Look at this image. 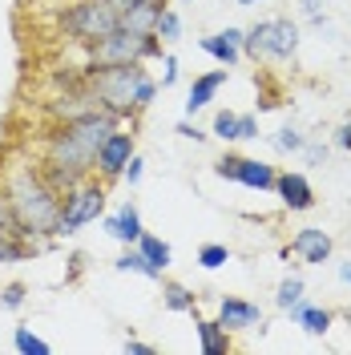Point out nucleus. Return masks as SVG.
<instances>
[{"instance_id": "nucleus-1", "label": "nucleus", "mask_w": 351, "mask_h": 355, "mask_svg": "<svg viewBox=\"0 0 351 355\" xmlns=\"http://www.w3.org/2000/svg\"><path fill=\"white\" fill-rule=\"evenodd\" d=\"M117 125H121V117H113L110 110H97L89 117H77V121H53V130L44 133V141H41L37 166L65 194L77 182L93 178V170H97V146Z\"/></svg>"}, {"instance_id": "nucleus-2", "label": "nucleus", "mask_w": 351, "mask_h": 355, "mask_svg": "<svg viewBox=\"0 0 351 355\" xmlns=\"http://www.w3.org/2000/svg\"><path fill=\"white\" fill-rule=\"evenodd\" d=\"M4 198L12 206L17 222L24 226V234L37 243V239H53L57 234V222H61V190L44 178V170L37 162H12L4 170Z\"/></svg>"}, {"instance_id": "nucleus-3", "label": "nucleus", "mask_w": 351, "mask_h": 355, "mask_svg": "<svg viewBox=\"0 0 351 355\" xmlns=\"http://www.w3.org/2000/svg\"><path fill=\"white\" fill-rule=\"evenodd\" d=\"M85 81L93 85L101 110H110L113 117H137L142 110H150L157 97V81L150 77L146 61H130V65H85Z\"/></svg>"}, {"instance_id": "nucleus-4", "label": "nucleus", "mask_w": 351, "mask_h": 355, "mask_svg": "<svg viewBox=\"0 0 351 355\" xmlns=\"http://www.w3.org/2000/svg\"><path fill=\"white\" fill-rule=\"evenodd\" d=\"M162 57V37L157 33H133V28H113L110 37L89 44V65H130V61H150Z\"/></svg>"}, {"instance_id": "nucleus-5", "label": "nucleus", "mask_w": 351, "mask_h": 355, "mask_svg": "<svg viewBox=\"0 0 351 355\" xmlns=\"http://www.w3.org/2000/svg\"><path fill=\"white\" fill-rule=\"evenodd\" d=\"M61 28L69 41L77 44H97L101 37H110L117 28V8L110 0H73L61 12Z\"/></svg>"}, {"instance_id": "nucleus-6", "label": "nucleus", "mask_w": 351, "mask_h": 355, "mask_svg": "<svg viewBox=\"0 0 351 355\" xmlns=\"http://www.w3.org/2000/svg\"><path fill=\"white\" fill-rule=\"evenodd\" d=\"M299 49V24L295 21H263L242 37V53L255 61H291Z\"/></svg>"}, {"instance_id": "nucleus-7", "label": "nucleus", "mask_w": 351, "mask_h": 355, "mask_svg": "<svg viewBox=\"0 0 351 355\" xmlns=\"http://www.w3.org/2000/svg\"><path fill=\"white\" fill-rule=\"evenodd\" d=\"M105 186L101 182H93V178H85V182H77L73 190H65L61 194V222H57V234H77L81 226H89V222H97L101 214H105Z\"/></svg>"}, {"instance_id": "nucleus-8", "label": "nucleus", "mask_w": 351, "mask_h": 355, "mask_svg": "<svg viewBox=\"0 0 351 355\" xmlns=\"http://www.w3.org/2000/svg\"><path fill=\"white\" fill-rule=\"evenodd\" d=\"M214 174L219 178H230L246 190H275V166H266L259 157H239V154H226L214 162Z\"/></svg>"}, {"instance_id": "nucleus-9", "label": "nucleus", "mask_w": 351, "mask_h": 355, "mask_svg": "<svg viewBox=\"0 0 351 355\" xmlns=\"http://www.w3.org/2000/svg\"><path fill=\"white\" fill-rule=\"evenodd\" d=\"M37 250H41V246L24 234V226L17 222L12 206H8L4 190H0V263H21V259L37 254Z\"/></svg>"}, {"instance_id": "nucleus-10", "label": "nucleus", "mask_w": 351, "mask_h": 355, "mask_svg": "<svg viewBox=\"0 0 351 355\" xmlns=\"http://www.w3.org/2000/svg\"><path fill=\"white\" fill-rule=\"evenodd\" d=\"M137 154L133 150V130H110L105 133V141L97 146V174L105 178V182H113V178H121V170H126V162Z\"/></svg>"}, {"instance_id": "nucleus-11", "label": "nucleus", "mask_w": 351, "mask_h": 355, "mask_svg": "<svg viewBox=\"0 0 351 355\" xmlns=\"http://www.w3.org/2000/svg\"><path fill=\"white\" fill-rule=\"evenodd\" d=\"M219 323L226 331H263V311L259 303H250V299H239V295H226L219 303Z\"/></svg>"}, {"instance_id": "nucleus-12", "label": "nucleus", "mask_w": 351, "mask_h": 355, "mask_svg": "<svg viewBox=\"0 0 351 355\" xmlns=\"http://www.w3.org/2000/svg\"><path fill=\"white\" fill-rule=\"evenodd\" d=\"M331 234L323 230V226H303L295 239H291V250L286 254H299L303 263H311V266H323L331 259Z\"/></svg>"}, {"instance_id": "nucleus-13", "label": "nucleus", "mask_w": 351, "mask_h": 355, "mask_svg": "<svg viewBox=\"0 0 351 355\" xmlns=\"http://www.w3.org/2000/svg\"><path fill=\"white\" fill-rule=\"evenodd\" d=\"M242 37H246V33L230 24V28L214 33V37H202L198 44H202V53H210V57H214L222 69H234V65L242 61Z\"/></svg>"}, {"instance_id": "nucleus-14", "label": "nucleus", "mask_w": 351, "mask_h": 355, "mask_svg": "<svg viewBox=\"0 0 351 355\" xmlns=\"http://www.w3.org/2000/svg\"><path fill=\"white\" fill-rule=\"evenodd\" d=\"M275 194L283 198L286 210H295V214H303V210H311L315 206V190H311V182L303 174H279L275 178Z\"/></svg>"}, {"instance_id": "nucleus-15", "label": "nucleus", "mask_w": 351, "mask_h": 355, "mask_svg": "<svg viewBox=\"0 0 351 355\" xmlns=\"http://www.w3.org/2000/svg\"><path fill=\"white\" fill-rule=\"evenodd\" d=\"M105 234L117 239V243H126V246H137V239H142V214H137L133 202H126L117 214L105 218Z\"/></svg>"}, {"instance_id": "nucleus-16", "label": "nucleus", "mask_w": 351, "mask_h": 355, "mask_svg": "<svg viewBox=\"0 0 351 355\" xmlns=\"http://www.w3.org/2000/svg\"><path fill=\"white\" fill-rule=\"evenodd\" d=\"M222 85H226V69H214V73L194 77V85H190V93H186V117H194L198 110H206Z\"/></svg>"}, {"instance_id": "nucleus-17", "label": "nucleus", "mask_w": 351, "mask_h": 355, "mask_svg": "<svg viewBox=\"0 0 351 355\" xmlns=\"http://www.w3.org/2000/svg\"><path fill=\"white\" fill-rule=\"evenodd\" d=\"M286 315H291V319H295L307 335H327L331 331V319H335L327 307H311L307 299H295V303L286 307Z\"/></svg>"}, {"instance_id": "nucleus-18", "label": "nucleus", "mask_w": 351, "mask_h": 355, "mask_svg": "<svg viewBox=\"0 0 351 355\" xmlns=\"http://www.w3.org/2000/svg\"><path fill=\"white\" fill-rule=\"evenodd\" d=\"M194 327H198V347H202V355H226L234 347L230 331L222 327L219 319H198Z\"/></svg>"}, {"instance_id": "nucleus-19", "label": "nucleus", "mask_w": 351, "mask_h": 355, "mask_svg": "<svg viewBox=\"0 0 351 355\" xmlns=\"http://www.w3.org/2000/svg\"><path fill=\"white\" fill-rule=\"evenodd\" d=\"M166 4H137V8H126L117 12V24L121 28H133V33H154V21Z\"/></svg>"}, {"instance_id": "nucleus-20", "label": "nucleus", "mask_w": 351, "mask_h": 355, "mask_svg": "<svg viewBox=\"0 0 351 355\" xmlns=\"http://www.w3.org/2000/svg\"><path fill=\"white\" fill-rule=\"evenodd\" d=\"M137 250H142V254L157 266V270H166V266L174 263V250H170V243H162L157 234H146V230H142V239H137Z\"/></svg>"}, {"instance_id": "nucleus-21", "label": "nucleus", "mask_w": 351, "mask_h": 355, "mask_svg": "<svg viewBox=\"0 0 351 355\" xmlns=\"http://www.w3.org/2000/svg\"><path fill=\"white\" fill-rule=\"evenodd\" d=\"M113 266H117V270H130V275H142V279H162V270H157L137 246H126V254H121Z\"/></svg>"}, {"instance_id": "nucleus-22", "label": "nucleus", "mask_w": 351, "mask_h": 355, "mask_svg": "<svg viewBox=\"0 0 351 355\" xmlns=\"http://www.w3.org/2000/svg\"><path fill=\"white\" fill-rule=\"evenodd\" d=\"M194 303H198V295L194 291H186L182 283H162V307L166 311H194Z\"/></svg>"}, {"instance_id": "nucleus-23", "label": "nucleus", "mask_w": 351, "mask_h": 355, "mask_svg": "<svg viewBox=\"0 0 351 355\" xmlns=\"http://www.w3.org/2000/svg\"><path fill=\"white\" fill-rule=\"evenodd\" d=\"M12 347L24 352V355H49V343H44L41 335H33L28 327H17V331H12Z\"/></svg>"}, {"instance_id": "nucleus-24", "label": "nucleus", "mask_w": 351, "mask_h": 355, "mask_svg": "<svg viewBox=\"0 0 351 355\" xmlns=\"http://www.w3.org/2000/svg\"><path fill=\"white\" fill-rule=\"evenodd\" d=\"M230 263V246L222 243H206L202 250H198V266H206V270H219V266Z\"/></svg>"}, {"instance_id": "nucleus-25", "label": "nucleus", "mask_w": 351, "mask_h": 355, "mask_svg": "<svg viewBox=\"0 0 351 355\" xmlns=\"http://www.w3.org/2000/svg\"><path fill=\"white\" fill-rule=\"evenodd\" d=\"M303 279H299V275H286L283 283H279V291H275V303H279V307H291V303H295V299H303Z\"/></svg>"}, {"instance_id": "nucleus-26", "label": "nucleus", "mask_w": 351, "mask_h": 355, "mask_svg": "<svg viewBox=\"0 0 351 355\" xmlns=\"http://www.w3.org/2000/svg\"><path fill=\"white\" fill-rule=\"evenodd\" d=\"M154 33L162 37V41H178V37H182V21H178V12H174V8H162V12H157Z\"/></svg>"}, {"instance_id": "nucleus-27", "label": "nucleus", "mask_w": 351, "mask_h": 355, "mask_svg": "<svg viewBox=\"0 0 351 355\" xmlns=\"http://www.w3.org/2000/svg\"><path fill=\"white\" fill-rule=\"evenodd\" d=\"M214 133H219L222 141H239V113L219 110L214 113Z\"/></svg>"}, {"instance_id": "nucleus-28", "label": "nucleus", "mask_w": 351, "mask_h": 355, "mask_svg": "<svg viewBox=\"0 0 351 355\" xmlns=\"http://www.w3.org/2000/svg\"><path fill=\"white\" fill-rule=\"evenodd\" d=\"M24 295H28L24 283H4V287H0V307H4V311H21L24 307Z\"/></svg>"}, {"instance_id": "nucleus-29", "label": "nucleus", "mask_w": 351, "mask_h": 355, "mask_svg": "<svg viewBox=\"0 0 351 355\" xmlns=\"http://www.w3.org/2000/svg\"><path fill=\"white\" fill-rule=\"evenodd\" d=\"M303 141H307V137H303V133L295 130V125L279 130V137H275V146H279L283 154H299V150H303Z\"/></svg>"}, {"instance_id": "nucleus-30", "label": "nucleus", "mask_w": 351, "mask_h": 355, "mask_svg": "<svg viewBox=\"0 0 351 355\" xmlns=\"http://www.w3.org/2000/svg\"><path fill=\"white\" fill-rule=\"evenodd\" d=\"M174 85H178V57L166 53V57H162V85L157 89H174Z\"/></svg>"}, {"instance_id": "nucleus-31", "label": "nucleus", "mask_w": 351, "mask_h": 355, "mask_svg": "<svg viewBox=\"0 0 351 355\" xmlns=\"http://www.w3.org/2000/svg\"><path fill=\"white\" fill-rule=\"evenodd\" d=\"M259 137V117L255 113H242L239 117V141H255Z\"/></svg>"}, {"instance_id": "nucleus-32", "label": "nucleus", "mask_w": 351, "mask_h": 355, "mask_svg": "<svg viewBox=\"0 0 351 355\" xmlns=\"http://www.w3.org/2000/svg\"><path fill=\"white\" fill-rule=\"evenodd\" d=\"M121 178H126V182H130V186H137V182H142V178H146V162H142V157L133 154L130 162H126V170H121Z\"/></svg>"}, {"instance_id": "nucleus-33", "label": "nucleus", "mask_w": 351, "mask_h": 355, "mask_svg": "<svg viewBox=\"0 0 351 355\" xmlns=\"http://www.w3.org/2000/svg\"><path fill=\"white\" fill-rule=\"evenodd\" d=\"M299 154H307L311 166H319V162L327 157V146H319V141H303V150H299Z\"/></svg>"}, {"instance_id": "nucleus-34", "label": "nucleus", "mask_w": 351, "mask_h": 355, "mask_svg": "<svg viewBox=\"0 0 351 355\" xmlns=\"http://www.w3.org/2000/svg\"><path fill=\"white\" fill-rule=\"evenodd\" d=\"M178 133H182V137H190V141H202V137H206V133L198 130L190 117H182V121H178Z\"/></svg>"}, {"instance_id": "nucleus-35", "label": "nucleus", "mask_w": 351, "mask_h": 355, "mask_svg": "<svg viewBox=\"0 0 351 355\" xmlns=\"http://www.w3.org/2000/svg\"><path fill=\"white\" fill-rule=\"evenodd\" d=\"M126 355H154V347L142 343V339H126Z\"/></svg>"}, {"instance_id": "nucleus-36", "label": "nucleus", "mask_w": 351, "mask_h": 355, "mask_svg": "<svg viewBox=\"0 0 351 355\" xmlns=\"http://www.w3.org/2000/svg\"><path fill=\"white\" fill-rule=\"evenodd\" d=\"M335 146H339V150H351V117L339 125V133H335Z\"/></svg>"}, {"instance_id": "nucleus-37", "label": "nucleus", "mask_w": 351, "mask_h": 355, "mask_svg": "<svg viewBox=\"0 0 351 355\" xmlns=\"http://www.w3.org/2000/svg\"><path fill=\"white\" fill-rule=\"evenodd\" d=\"M117 12H126V8H137V4H166V0H110Z\"/></svg>"}, {"instance_id": "nucleus-38", "label": "nucleus", "mask_w": 351, "mask_h": 355, "mask_svg": "<svg viewBox=\"0 0 351 355\" xmlns=\"http://www.w3.org/2000/svg\"><path fill=\"white\" fill-rule=\"evenodd\" d=\"M303 12H307L311 21H319V0H303Z\"/></svg>"}, {"instance_id": "nucleus-39", "label": "nucleus", "mask_w": 351, "mask_h": 355, "mask_svg": "<svg viewBox=\"0 0 351 355\" xmlns=\"http://www.w3.org/2000/svg\"><path fill=\"white\" fill-rule=\"evenodd\" d=\"M339 279H343V283L351 287V263H339Z\"/></svg>"}, {"instance_id": "nucleus-40", "label": "nucleus", "mask_w": 351, "mask_h": 355, "mask_svg": "<svg viewBox=\"0 0 351 355\" xmlns=\"http://www.w3.org/2000/svg\"><path fill=\"white\" fill-rule=\"evenodd\" d=\"M234 4H242V8H250V4H259V0H234Z\"/></svg>"}]
</instances>
